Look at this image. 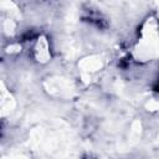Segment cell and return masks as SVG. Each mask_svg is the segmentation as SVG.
Wrapping results in <instances>:
<instances>
[{
  "label": "cell",
  "mask_w": 159,
  "mask_h": 159,
  "mask_svg": "<svg viewBox=\"0 0 159 159\" xmlns=\"http://www.w3.org/2000/svg\"><path fill=\"white\" fill-rule=\"evenodd\" d=\"M4 30H5V32H6L7 35H12V34H14L15 22H14V20H12L11 17H9V19H6V20L4 21Z\"/></svg>",
  "instance_id": "30bf717a"
},
{
  "label": "cell",
  "mask_w": 159,
  "mask_h": 159,
  "mask_svg": "<svg viewBox=\"0 0 159 159\" xmlns=\"http://www.w3.org/2000/svg\"><path fill=\"white\" fill-rule=\"evenodd\" d=\"M45 132L46 129L43 127H36L31 130L30 137H29V147L31 149H40L43 142V137H45Z\"/></svg>",
  "instance_id": "8992f818"
},
{
  "label": "cell",
  "mask_w": 159,
  "mask_h": 159,
  "mask_svg": "<svg viewBox=\"0 0 159 159\" xmlns=\"http://www.w3.org/2000/svg\"><path fill=\"white\" fill-rule=\"evenodd\" d=\"M10 159H30L26 154H22V153H16V154H12L10 157Z\"/></svg>",
  "instance_id": "7c38bea8"
},
{
  "label": "cell",
  "mask_w": 159,
  "mask_h": 159,
  "mask_svg": "<svg viewBox=\"0 0 159 159\" xmlns=\"http://www.w3.org/2000/svg\"><path fill=\"white\" fill-rule=\"evenodd\" d=\"M45 89L47 91V93H50L51 96L55 97H61V98H71L73 97L76 89H75V84L72 83V81H70L68 78L65 77H51L47 78L43 83Z\"/></svg>",
  "instance_id": "7a4b0ae2"
},
{
  "label": "cell",
  "mask_w": 159,
  "mask_h": 159,
  "mask_svg": "<svg viewBox=\"0 0 159 159\" xmlns=\"http://www.w3.org/2000/svg\"><path fill=\"white\" fill-rule=\"evenodd\" d=\"M78 67L82 71V73L91 75L92 72H96L103 67V60L98 55H92V56L82 58L78 62Z\"/></svg>",
  "instance_id": "3957f363"
},
{
  "label": "cell",
  "mask_w": 159,
  "mask_h": 159,
  "mask_svg": "<svg viewBox=\"0 0 159 159\" xmlns=\"http://www.w3.org/2000/svg\"><path fill=\"white\" fill-rule=\"evenodd\" d=\"M1 7L10 12V17L11 19H12V16L19 17V11H17V7L15 6L14 2H11V1H2L1 2Z\"/></svg>",
  "instance_id": "9c48e42d"
},
{
  "label": "cell",
  "mask_w": 159,
  "mask_h": 159,
  "mask_svg": "<svg viewBox=\"0 0 159 159\" xmlns=\"http://www.w3.org/2000/svg\"><path fill=\"white\" fill-rule=\"evenodd\" d=\"M19 50H20V46L19 45H14V46L7 47V51L9 52H15V51H19Z\"/></svg>",
  "instance_id": "4fadbf2b"
},
{
  "label": "cell",
  "mask_w": 159,
  "mask_h": 159,
  "mask_svg": "<svg viewBox=\"0 0 159 159\" xmlns=\"http://www.w3.org/2000/svg\"><path fill=\"white\" fill-rule=\"evenodd\" d=\"M15 106H16V103H15L14 97L10 94V92H7L4 83H1V94H0V112H1V116L5 117V116L10 114L14 111Z\"/></svg>",
  "instance_id": "277c9868"
},
{
  "label": "cell",
  "mask_w": 159,
  "mask_h": 159,
  "mask_svg": "<svg viewBox=\"0 0 159 159\" xmlns=\"http://www.w3.org/2000/svg\"><path fill=\"white\" fill-rule=\"evenodd\" d=\"M35 55L40 62H47L50 60V50H48V42L46 37L43 36L39 37L35 47Z\"/></svg>",
  "instance_id": "5b68a950"
},
{
  "label": "cell",
  "mask_w": 159,
  "mask_h": 159,
  "mask_svg": "<svg viewBox=\"0 0 159 159\" xmlns=\"http://www.w3.org/2000/svg\"><path fill=\"white\" fill-rule=\"evenodd\" d=\"M157 144L159 145V135H158V138H157Z\"/></svg>",
  "instance_id": "5bb4252c"
},
{
  "label": "cell",
  "mask_w": 159,
  "mask_h": 159,
  "mask_svg": "<svg viewBox=\"0 0 159 159\" xmlns=\"http://www.w3.org/2000/svg\"><path fill=\"white\" fill-rule=\"evenodd\" d=\"M145 108L150 112H154V111H158L159 109V101L157 99H149L145 104Z\"/></svg>",
  "instance_id": "8fae6325"
},
{
  "label": "cell",
  "mask_w": 159,
  "mask_h": 159,
  "mask_svg": "<svg viewBox=\"0 0 159 159\" xmlns=\"http://www.w3.org/2000/svg\"><path fill=\"white\" fill-rule=\"evenodd\" d=\"M80 52V43L73 39H67L63 43V53L67 58H75Z\"/></svg>",
  "instance_id": "52a82bcc"
},
{
  "label": "cell",
  "mask_w": 159,
  "mask_h": 159,
  "mask_svg": "<svg viewBox=\"0 0 159 159\" xmlns=\"http://www.w3.org/2000/svg\"><path fill=\"white\" fill-rule=\"evenodd\" d=\"M159 56V35L157 21L148 19L143 26L142 39L134 48V57L138 61H148Z\"/></svg>",
  "instance_id": "6da1fadb"
},
{
  "label": "cell",
  "mask_w": 159,
  "mask_h": 159,
  "mask_svg": "<svg viewBox=\"0 0 159 159\" xmlns=\"http://www.w3.org/2000/svg\"><path fill=\"white\" fill-rule=\"evenodd\" d=\"M140 134H142V123H140V120L137 119L130 125V130H129V135H128V144L135 145L140 139Z\"/></svg>",
  "instance_id": "ba28073f"
}]
</instances>
